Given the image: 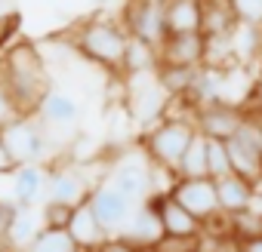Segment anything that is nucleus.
<instances>
[{
  "label": "nucleus",
  "mask_w": 262,
  "mask_h": 252,
  "mask_svg": "<svg viewBox=\"0 0 262 252\" xmlns=\"http://www.w3.org/2000/svg\"><path fill=\"white\" fill-rule=\"evenodd\" d=\"M0 74H4L19 111L25 117L37 114L40 102L50 92V74H47V62L40 49L28 40H13L0 53Z\"/></svg>",
  "instance_id": "obj_1"
},
{
  "label": "nucleus",
  "mask_w": 262,
  "mask_h": 252,
  "mask_svg": "<svg viewBox=\"0 0 262 252\" xmlns=\"http://www.w3.org/2000/svg\"><path fill=\"white\" fill-rule=\"evenodd\" d=\"M126 40H129V34L120 25V19H105V16L80 19L68 34V43H71L74 53H80L86 62L99 65L111 74H120Z\"/></svg>",
  "instance_id": "obj_2"
},
{
  "label": "nucleus",
  "mask_w": 262,
  "mask_h": 252,
  "mask_svg": "<svg viewBox=\"0 0 262 252\" xmlns=\"http://www.w3.org/2000/svg\"><path fill=\"white\" fill-rule=\"evenodd\" d=\"M198 136L194 123L191 120H173V117H161L155 126H148L145 136H142V151L145 157L164 169L167 175L176 179V169H179V160L182 154L188 151L191 139Z\"/></svg>",
  "instance_id": "obj_3"
},
{
  "label": "nucleus",
  "mask_w": 262,
  "mask_h": 252,
  "mask_svg": "<svg viewBox=\"0 0 262 252\" xmlns=\"http://www.w3.org/2000/svg\"><path fill=\"white\" fill-rule=\"evenodd\" d=\"M0 136H4L7 154L16 166L40 163V157L47 151V133H43V123L37 120V114L16 117L13 123H7L4 130H0Z\"/></svg>",
  "instance_id": "obj_4"
},
{
  "label": "nucleus",
  "mask_w": 262,
  "mask_h": 252,
  "mask_svg": "<svg viewBox=\"0 0 262 252\" xmlns=\"http://www.w3.org/2000/svg\"><path fill=\"white\" fill-rule=\"evenodd\" d=\"M167 4V0H164ZM161 0H123L120 10V25L126 28L129 37L145 40L151 46H161L167 37V13Z\"/></svg>",
  "instance_id": "obj_5"
},
{
  "label": "nucleus",
  "mask_w": 262,
  "mask_h": 252,
  "mask_svg": "<svg viewBox=\"0 0 262 252\" xmlns=\"http://www.w3.org/2000/svg\"><path fill=\"white\" fill-rule=\"evenodd\" d=\"M241 126H244V108L231 105V102H222V98L201 105L198 114H194V130L207 139L228 142Z\"/></svg>",
  "instance_id": "obj_6"
},
{
  "label": "nucleus",
  "mask_w": 262,
  "mask_h": 252,
  "mask_svg": "<svg viewBox=\"0 0 262 252\" xmlns=\"http://www.w3.org/2000/svg\"><path fill=\"white\" fill-rule=\"evenodd\" d=\"M170 194L191 215H198L201 221H210V218H216L222 212L219 209V197H216V182L210 175H201V179H173Z\"/></svg>",
  "instance_id": "obj_7"
},
{
  "label": "nucleus",
  "mask_w": 262,
  "mask_h": 252,
  "mask_svg": "<svg viewBox=\"0 0 262 252\" xmlns=\"http://www.w3.org/2000/svg\"><path fill=\"white\" fill-rule=\"evenodd\" d=\"M90 206H93L96 218L102 221V228H105L108 234H117V231L123 228V221L129 218V212H133L139 203H133L129 197H123L111 182H105V185L93 188V194H90Z\"/></svg>",
  "instance_id": "obj_8"
},
{
  "label": "nucleus",
  "mask_w": 262,
  "mask_h": 252,
  "mask_svg": "<svg viewBox=\"0 0 262 252\" xmlns=\"http://www.w3.org/2000/svg\"><path fill=\"white\" fill-rule=\"evenodd\" d=\"M158 49H161V65H182V68L207 65V37H204V31L167 34Z\"/></svg>",
  "instance_id": "obj_9"
},
{
  "label": "nucleus",
  "mask_w": 262,
  "mask_h": 252,
  "mask_svg": "<svg viewBox=\"0 0 262 252\" xmlns=\"http://www.w3.org/2000/svg\"><path fill=\"white\" fill-rule=\"evenodd\" d=\"M155 163L148 160H139V157H133V160H123L114 172H111V185L123 194V197H129L133 203H142L151 191H155V169H151Z\"/></svg>",
  "instance_id": "obj_10"
},
{
  "label": "nucleus",
  "mask_w": 262,
  "mask_h": 252,
  "mask_svg": "<svg viewBox=\"0 0 262 252\" xmlns=\"http://www.w3.org/2000/svg\"><path fill=\"white\" fill-rule=\"evenodd\" d=\"M90 194H93V188L86 185L83 172L74 166H59L47 175V200L80 206L83 200H90Z\"/></svg>",
  "instance_id": "obj_11"
},
{
  "label": "nucleus",
  "mask_w": 262,
  "mask_h": 252,
  "mask_svg": "<svg viewBox=\"0 0 262 252\" xmlns=\"http://www.w3.org/2000/svg\"><path fill=\"white\" fill-rule=\"evenodd\" d=\"M161 234H164L161 218H158L145 203H139L133 212H129V218H126L123 228L117 231V237H123L126 243H133V246H139V249H148V252H151V246L161 240Z\"/></svg>",
  "instance_id": "obj_12"
},
{
  "label": "nucleus",
  "mask_w": 262,
  "mask_h": 252,
  "mask_svg": "<svg viewBox=\"0 0 262 252\" xmlns=\"http://www.w3.org/2000/svg\"><path fill=\"white\" fill-rule=\"evenodd\" d=\"M216 182V197H219V209L225 215L231 212H241V209H250L253 200H256V185L237 172H228L222 179H213Z\"/></svg>",
  "instance_id": "obj_13"
},
{
  "label": "nucleus",
  "mask_w": 262,
  "mask_h": 252,
  "mask_svg": "<svg viewBox=\"0 0 262 252\" xmlns=\"http://www.w3.org/2000/svg\"><path fill=\"white\" fill-rule=\"evenodd\" d=\"M228 145V157H231V169L237 172V175H244V179H250L253 185H259L262 182V157H259V151H256V145H253V139L244 133V126L225 142Z\"/></svg>",
  "instance_id": "obj_14"
},
{
  "label": "nucleus",
  "mask_w": 262,
  "mask_h": 252,
  "mask_svg": "<svg viewBox=\"0 0 262 252\" xmlns=\"http://www.w3.org/2000/svg\"><path fill=\"white\" fill-rule=\"evenodd\" d=\"M37 117H43L40 123L53 126V130H71V126L77 123V117H80V108H77V102L71 95H65L59 89H50L47 98L37 108Z\"/></svg>",
  "instance_id": "obj_15"
},
{
  "label": "nucleus",
  "mask_w": 262,
  "mask_h": 252,
  "mask_svg": "<svg viewBox=\"0 0 262 252\" xmlns=\"http://www.w3.org/2000/svg\"><path fill=\"white\" fill-rule=\"evenodd\" d=\"M47 194V172L40 163H25L13 169V203L34 206Z\"/></svg>",
  "instance_id": "obj_16"
},
{
  "label": "nucleus",
  "mask_w": 262,
  "mask_h": 252,
  "mask_svg": "<svg viewBox=\"0 0 262 252\" xmlns=\"http://www.w3.org/2000/svg\"><path fill=\"white\" fill-rule=\"evenodd\" d=\"M68 231L74 234V240L80 243V249L83 252H93V249H99L111 234L102 228V221L96 218V212H93V206H90V200H83L77 209H74V218H71V224H68Z\"/></svg>",
  "instance_id": "obj_17"
},
{
  "label": "nucleus",
  "mask_w": 262,
  "mask_h": 252,
  "mask_svg": "<svg viewBox=\"0 0 262 252\" xmlns=\"http://www.w3.org/2000/svg\"><path fill=\"white\" fill-rule=\"evenodd\" d=\"M161 68V49L145 43V40H136L129 37L126 40V53H123V62H120V77H139V74H155Z\"/></svg>",
  "instance_id": "obj_18"
},
{
  "label": "nucleus",
  "mask_w": 262,
  "mask_h": 252,
  "mask_svg": "<svg viewBox=\"0 0 262 252\" xmlns=\"http://www.w3.org/2000/svg\"><path fill=\"white\" fill-rule=\"evenodd\" d=\"M167 34H185L201 31L204 25V0H167Z\"/></svg>",
  "instance_id": "obj_19"
},
{
  "label": "nucleus",
  "mask_w": 262,
  "mask_h": 252,
  "mask_svg": "<svg viewBox=\"0 0 262 252\" xmlns=\"http://www.w3.org/2000/svg\"><path fill=\"white\" fill-rule=\"evenodd\" d=\"M43 228V215L34 212V206H19L16 203V212H13V221H10V234H7V246L10 252H22Z\"/></svg>",
  "instance_id": "obj_20"
},
{
  "label": "nucleus",
  "mask_w": 262,
  "mask_h": 252,
  "mask_svg": "<svg viewBox=\"0 0 262 252\" xmlns=\"http://www.w3.org/2000/svg\"><path fill=\"white\" fill-rule=\"evenodd\" d=\"M198 80V68H182V65H161L158 68V83L170 98H188Z\"/></svg>",
  "instance_id": "obj_21"
},
{
  "label": "nucleus",
  "mask_w": 262,
  "mask_h": 252,
  "mask_svg": "<svg viewBox=\"0 0 262 252\" xmlns=\"http://www.w3.org/2000/svg\"><path fill=\"white\" fill-rule=\"evenodd\" d=\"M231 53H234V62H241V65L256 62L262 56V28L237 22L231 31Z\"/></svg>",
  "instance_id": "obj_22"
},
{
  "label": "nucleus",
  "mask_w": 262,
  "mask_h": 252,
  "mask_svg": "<svg viewBox=\"0 0 262 252\" xmlns=\"http://www.w3.org/2000/svg\"><path fill=\"white\" fill-rule=\"evenodd\" d=\"M22 252H83L68 228H40V234Z\"/></svg>",
  "instance_id": "obj_23"
},
{
  "label": "nucleus",
  "mask_w": 262,
  "mask_h": 252,
  "mask_svg": "<svg viewBox=\"0 0 262 252\" xmlns=\"http://www.w3.org/2000/svg\"><path fill=\"white\" fill-rule=\"evenodd\" d=\"M237 25L228 0H204V37H219V34H231Z\"/></svg>",
  "instance_id": "obj_24"
},
{
  "label": "nucleus",
  "mask_w": 262,
  "mask_h": 252,
  "mask_svg": "<svg viewBox=\"0 0 262 252\" xmlns=\"http://www.w3.org/2000/svg\"><path fill=\"white\" fill-rule=\"evenodd\" d=\"M207 175V136H194L188 151L182 154L179 160V169H176V179H201Z\"/></svg>",
  "instance_id": "obj_25"
},
{
  "label": "nucleus",
  "mask_w": 262,
  "mask_h": 252,
  "mask_svg": "<svg viewBox=\"0 0 262 252\" xmlns=\"http://www.w3.org/2000/svg\"><path fill=\"white\" fill-rule=\"evenodd\" d=\"M228 237L234 243L262 237V212H253V206L250 209H241V212H231L228 215Z\"/></svg>",
  "instance_id": "obj_26"
},
{
  "label": "nucleus",
  "mask_w": 262,
  "mask_h": 252,
  "mask_svg": "<svg viewBox=\"0 0 262 252\" xmlns=\"http://www.w3.org/2000/svg\"><path fill=\"white\" fill-rule=\"evenodd\" d=\"M234 172L231 169V157H228V145L219 139H207V175L210 179H222Z\"/></svg>",
  "instance_id": "obj_27"
},
{
  "label": "nucleus",
  "mask_w": 262,
  "mask_h": 252,
  "mask_svg": "<svg viewBox=\"0 0 262 252\" xmlns=\"http://www.w3.org/2000/svg\"><path fill=\"white\" fill-rule=\"evenodd\" d=\"M204 249V237H179V234H161V240L151 246V252H198Z\"/></svg>",
  "instance_id": "obj_28"
},
{
  "label": "nucleus",
  "mask_w": 262,
  "mask_h": 252,
  "mask_svg": "<svg viewBox=\"0 0 262 252\" xmlns=\"http://www.w3.org/2000/svg\"><path fill=\"white\" fill-rule=\"evenodd\" d=\"M74 209L71 203H59V200H47L40 215H43V228H68L71 218H74Z\"/></svg>",
  "instance_id": "obj_29"
},
{
  "label": "nucleus",
  "mask_w": 262,
  "mask_h": 252,
  "mask_svg": "<svg viewBox=\"0 0 262 252\" xmlns=\"http://www.w3.org/2000/svg\"><path fill=\"white\" fill-rule=\"evenodd\" d=\"M228 7L241 25L262 28V0H228Z\"/></svg>",
  "instance_id": "obj_30"
},
{
  "label": "nucleus",
  "mask_w": 262,
  "mask_h": 252,
  "mask_svg": "<svg viewBox=\"0 0 262 252\" xmlns=\"http://www.w3.org/2000/svg\"><path fill=\"white\" fill-rule=\"evenodd\" d=\"M16 117H25V114L19 111L13 92H10V86H7V80H4V74H0V130H4L7 123H13Z\"/></svg>",
  "instance_id": "obj_31"
},
{
  "label": "nucleus",
  "mask_w": 262,
  "mask_h": 252,
  "mask_svg": "<svg viewBox=\"0 0 262 252\" xmlns=\"http://www.w3.org/2000/svg\"><path fill=\"white\" fill-rule=\"evenodd\" d=\"M13 212H16V203L10 200H0V252H10L7 246V234H10V221H13Z\"/></svg>",
  "instance_id": "obj_32"
},
{
  "label": "nucleus",
  "mask_w": 262,
  "mask_h": 252,
  "mask_svg": "<svg viewBox=\"0 0 262 252\" xmlns=\"http://www.w3.org/2000/svg\"><path fill=\"white\" fill-rule=\"evenodd\" d=\"M13 31H19V13H7L0 19V53L13 43Z\"/></svg>",
  "instance_id": "obj_33"
},
{
  "label": "nucleus",
  "mask_w": 262,
  "mask_h": 252,
  "mask_svg": "<svg viewBox=\"0 0 262 252\" xmlns=\"http://www.w3.org/2000/svg\"><path fill=\"white\" fill-rule=\"evenodd\" d=\"M93 252H148V249H139V246H133V243H126L123 237H108L99 249H93Z\"/></svg>",
  "instance_id": "obj_34"
},
{
  "label": "nucleus",
  "mask_w": 262,
  "mask_h": 252,
  "mask_svg": "<svg viewBox=\"0 0 262 252\" xmlns=\"http://www.w3.org/2000/svg\"><path fill=\"white\" fill-rule=\"evenodd\" d=\"M244 133L253 139V145H256V151H259V157H262V126L253 123V120H244Z\"/></svg>",
  "instance_id": "obj_35"
},
{
  "label": "nucleus",
  "mask_w": 262,
  "mask_h": 252,
  "mask_svg": "<svg viewBox=\"0 0 262 252\" xmlns=\"http://www.w3.org/2000/svg\"><path fill=\"white\" fill-rule=\"evenodd\" d=\"M16 169V163L10 160V154H7V145H4V136H0V175H10Z\"/></svg>",
  "instance_id": "obj_36"
},
{
  "label": "nucleus",
  "mask_w": 262,
  "mask_h": 252,
  "mask_svg": "<svg viewBox=\"0 0 262 252\" xmlns=\"http://www.w3.org/2000/svg\"><path fill=\"white\" fill-rule=\"evenodd\" d=\"M247 105H256V108H262V74L253 80V89H250V98H247Z\"/></svg>",
  "instance_id": "obj_37"
},
{
  "label": "nucleus",
  "mask_w": 262,
  "mask_h": 252,
  "mask_svg": "<svg viewBox=\"0 0 262 252\" xmlns=\"http://www.w3.org/2000/svg\"><path fill=\"white\" fill-rule=\"evenodd\" d=\"M237 246H241V252H262V237L244 240V243H237Z\"/></svg>",
  "instance_id": "obj_38"
},
{
  "label": "nucleus",
  "mask_w": 262,
  "mask_h": 252,
  "mask_svg": "<svg viewBox=\"0 0 262 252\" xmlns=\"http://www.w3.org/2000/svg\"><path fill=\"white\" fill-rule=\"evenodd\" d=\"M93 7H108V4H114V0H90Z\"/></svg>",
  "instance_id": "obj_39"
},
{
  "label": "nucleus",
  "mask_w": 262,
  "mask_h": 252,
  "mask_svg": "<svg viewBox=\"0 0 262 252\" xmlns=\"http://www.w3.org/2000/svg\"><path fill=\"white\" fill-rule=\"evenodd\" d=\"M198 252H210V249H207V243H204V249H198Z\"/></svg>",
  "instance_id": "obj_40"
},
{
  "label": "nucleus",
  "mask_w": 262,
  "mask_h": 252,
  "mask_svg": "<svg viewBox=\"0 0 262 252\" xmlns=\"http://www.w3.org/2000/svg\"><path fill=\"white\" fill-rule=\"evenodd\" d=\"M161 4H164V0H161Z\"/></svg>",
  "instance_id": "obj_41"
}]
</instances>
